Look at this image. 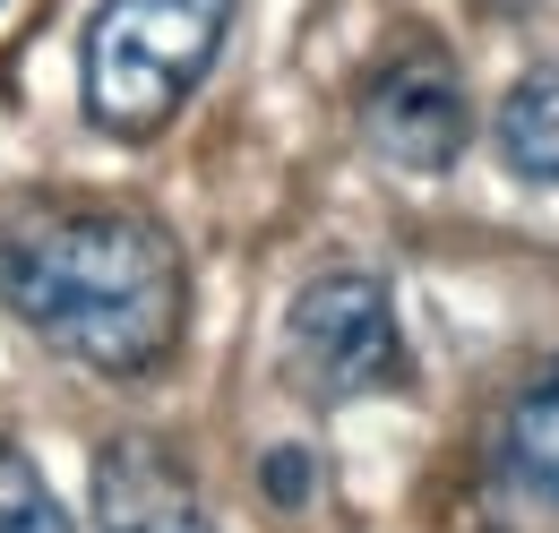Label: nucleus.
Masks as SVG:
<instances>
[{
    "label": "nucleus",
    "instance_id": "nucleus-4",
    "mask_svg": "<svg viewBox=\"0 0 559 533\" xmlns=\"http://www.w3.org/2000/svg\"><path fill=\"white\" fill-rule=\"evenodd\" d=\"M361 138L388 173H448L474 138V104H465V78L439 44H405L361 78Z\"/></svg>",
    "mask_w": 559,
    "mask_h": 533
},
{
    "label": "nucleus",
    "instance_id": "nucleus-2",
    "mask_svg": "<svg viewBox=\"0 0 559 533\" xmlns=\"http://www.w3.org/2000/svg\"><path fill=\"white\" fill-rule=\"evenodd\" d=\"M241 0H104L78 44V95L104 138H155L224 52Z\"/></svg>",
    "mask_w": 559,
    "mask_h": 533
},
{
    "label": "nucleus",
    "instance_id": "nucleus-5",
    "mask_svg": "<svg viewBox=\"0 0 559 533\" xmlns=\"http://www.w3.org/2000/svg\"><path fill=\"white\" fill-rule=\"evenodd\" d=\"M490 517L499 533H559V353L525 379L490 448Z\"/></svg>",
    "mask_w": 559,
    "mask_h": 533
},
{
    "label": "nucleus",
    "instance_id": "nucleus-7",
    "mask_svg": "<svg viewBox=\"0 0 559 533\" xmlns=\"http://www.w3.org/2000/svg\"><path fill=\"white\" fill-rule=\"evenodd\" d=\"M499 155H508V173L559 190V69H525L508 86V104H499Z\"/></svg>",
    "mask_w": 559,
    "mask_h": 533
},
{
    "label": "nucleus",
    "instance_id": "nucleus-1",
    "mask_svg": "<svg viewBox=\"0 0 559 533\" xmlns=\"http://www.w3.org/2000/svg\"><path fill=\"white\" fill-rule=\"evenodd\" d=\"M0 310L95 379H146L190 328V266L139 206L0 199Z\"/></svg>",
    "mask_w": 559,
    "mask_h": 533
},
{
    "label": "nucleus",
    "instance_id": "nucleus-8",
    "mask_svg": "<svg viewBox=\"0 0 559 533\" xmlns=\"http://www.w3.org/2000/svg\"><path fill=\"white\" fill-rule=\"evenodd\" d=\"M0 533H78L70 508L52 499V482L35 473V457L17 439H0Z\"/></svg>",
    "mask_w": 559,
    "mask_h": 533
},
{
    "label": "nucleus",
    "instance_id": "nucleus-6",
    "mask_svg": "<svg viewBox=\"0 0 559 533\" xmlns=\"http://www.w3.org/2000/svg\"><path fill=\"white\" fill-rule=\"evenodd\" d=\"M95 533H215L199 482L155 439H112L95 457Z\"/></svg>",
    "mask_w": 559,
    "mask_h": 533
},
{
    "label": "nucleus",
    "instance_id": "nucleus-3",
    "mask_svg": "<svg viewBox=\"0 0 559 533\" xmlns=\"http://www.w3.org/2000/svg\"><path fill=\"white\" fill-rule=\"evenodd\" d=\"M284 379L310 404H361L405 388V328H396V293L361 266L310 275L284 310Z\"/></svg>",
    "mask_w": 559,
    "mask_h": 533
},
{
    "label": "nucleus",
    "instance_id": "nucleus-9",
    "mask_svg": "<svg viewBox=\"0 0 559 533\" xmlns=\"http://www.w3.org/2000/svg\"><path fill=\"white\" fill-rule=\"evenodd\" d=\"M259 473H267V499H276V508H310V482H319V465H310L301 448H276Z\"/></svg>",
    "mask_w": 559,
    "mask_h": 533
}]
</instances>
